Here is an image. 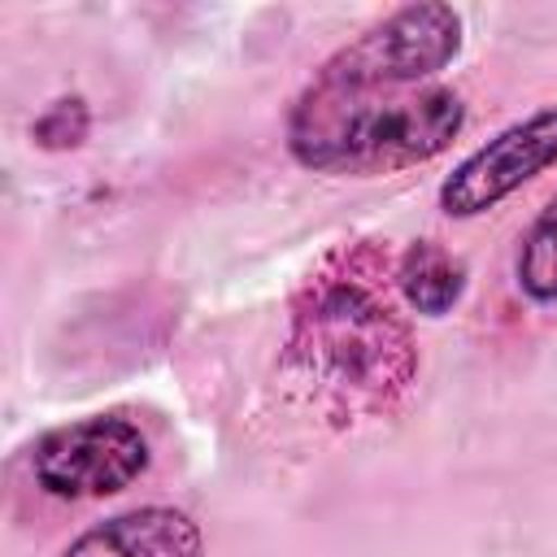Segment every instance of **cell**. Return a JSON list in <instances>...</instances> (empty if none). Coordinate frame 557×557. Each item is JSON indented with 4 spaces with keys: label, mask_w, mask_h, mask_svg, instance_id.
Listing matches in <instances>:
<instances>
[{
    "label": "cell",
    "mask_w": 557,
    "mask_h": 557,
    "mask_svg": "<svg viewBox=\"0 0 557 557\" xmlns=\"http://www.w3.org/2000/svg\"><path fill=\"white\" fill-rule=\"evenodd\" d=\"M396 283L422 318H444L466 292V261L435 239H413L396 265Z\"/></svg>",
    "instance_id": "7"
},
{
    "label": "cell",
    "mask_w": 557,
    "mask_h": 557,
    "mask_svg": "<svg viewBox=\"0 0 557 557\" xmlns=\"http://www.w3.org/2000/svg\"><path fill=\"white\" fill-rule=\"evenodd\" d=\"M461 13L440 0L405 4L344 44L318 74L335 83H435L461 52Z\"/></svg>",
    "instance_id": "3"
},
{
    "label": "cell",
    "mask_w": 557,
    "mask_h": 557,
    "mask_svg": "<svg viewBox=\"0 0 557 557\" xmlns=\"http://www.w3.org/2000/svg\"><path fill=\"white\" fill-rule=\"evenodd\" d=\"M87 104L78 100V96H70V100H52L48 104V113L30 126V135L44 144V148H74V144H83V135H87Z\"/></svg>",
    "instance_id": "9"
},
{
    "label": "cell",
    "mask_w": 557,
    "mask_h": 557,
    "mask_svg": "<svg viewBox=\"0 0 557 557\" xmlns=\"http://www.w3.org/2000/svg\"><path fill=\"white\" fill-rule=\"evenodd\" d=\"M200 527L170 505H144L87 527L61 557H200Z\"/></svg>",
    "instance_id": "6"
},
{
    "label": "cell",
    "mask_w": 557,
    "mask_h": 557,
    "mask_svg": "<svg viewBox=\"0 0 557 557\" xmlns=\"http://www.w3.org/2000/svg\"><path fill=\"white\" fill-rule=\"evenodd\" d=\"M553 165H557V104L527 113L522 122L496 131L487 144L461 157L453 174L440 183V209L448 218H479Z\"/></svg>",
    "instance_id": "5"
},
{
    "label": "cell",
    "mask_w": 557,
    "mask_h": 557,
    "mask_svg": "<svg viewBox=\"0 0 557 557\" xmlns=\"http://www.w3.org/2000/svg\"><path fill=\"white\" fill-rule=\"evenodd\" d=\"M148 435L122 413H91L48 431L30 453L35 483L57 500H100L148 470Z\"/></svg>",
    "instance_id": "4"
},
{
    "label": "cell",
    "mask_w": 557,
    "mask_h": 557,
    "mask_svg": "<svg viewBox=\"0 0 557 557\" xmlns=\"http://www.w3.org/2000/svg\"><path fill=\"white\" fill-rule=\"evenodd\" d=\"M283 366L326 418L357 422L392 409L409 392L418 344L366 265L344 257L339 270H322L300 296Z\"/></svg>",
    "instance_id": "1"
},
{
    "label": "cell",
    "mask_w": 557,
    "mask_h": 557,
    "mask_svg": "<svg viewBox=\"0 0 557 557\" xmlns=\"http://www.w3.org/2000/svg\"><path fill=\"white\" fill-rule=\"evenodd\" d=\"M466 126L448 83H335L313 74L287 113V152L318 174H400L440 157Z\"/></svg>",
    "instance_id": "2"
},
{
    "label": "cell",
    "mask_w": 557,
    "mask_h": 557,
    "mask_svg": "<svg viewBox=\"0 0 557 557\" xmlns=\"http://www.w3.org/2000/svg\"><path fill=\"white\" fill-rule=\"evenodd\" d=\"M513 278L535 305H557V196L527 226L513 257Z\"/></svg>",
    "instance_id": "8"
}]
</instances>
